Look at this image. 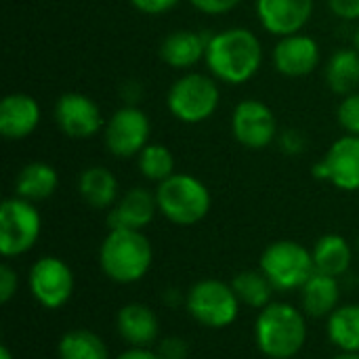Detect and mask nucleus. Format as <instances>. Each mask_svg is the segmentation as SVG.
Segmentation results:
<instances>
[{
  "label": "nucleus",
  "instance_id": "nucleus-24",
  "mask_svg": "<svg viewBox=\"0 0 359 359\" xmlns=\"http://www.w3.org/2000/svg\"><path fill=\"white\" fill-rule=\"evenodd\" d=\"M231 288L240 301V305L248 307V309H265L269 303H273V292L276 288L271 286V282L265 278V273L261 269H244L238 271L231 278Z\"/></svg>",
  "mask_w": 359,
  "mask_h": 359
},
{
  "label": "nucleus",
  "instance_id": "nucleus-12",
  "mask_svg": "<svg viewBox=\"0 0 359 359\" xmlns=\"http://www.w3.org/2000/svg\"><path fill=\"white\" fill-rule=\"evenodd\" d=\"M231 130L233 137L248 149H263L278 137L276 116L259 99L238 103L231 116Z\"/></svg>",
  "mask_w": 359,
  "mask_h": 359
},
{
  "label": "nucleus",
  "instance_id": "nucleus-33",
  "mask_svg": "<svg viewBox=\"0 0 359 359\" xmlns=\"http://www.w3.org/2000/svg\"><path fill=\"white\" fill-rule=\"evenodd\" d=\"M280 147H282L284 154L297 156V154H301V151L305 149V137H303L299 130L288 128V130H284V133L280 135Z\"/></svg>",
  "mask_w": 359,
  "mask_h": 359
},
{
  "label": "nucleus",
  "instance_id": "nucleus-32",
  "mask_svg": "<svg viewBox=\"0 0 359 359\" xmlns=\"http://www.w3.org/2000/svg\"><path fill=\"white\" fill-rule=\"evenodd\" d=\"M191 6H196L198 11L206 13V15H223L229 13L231 8H236L242 0H189Z\"/></svg>",
  "mask_w": 359,
  "mask_h": 359
},
{
  "label": "nucleus",
  "instance_id": "nucleus-40",
  "mask_svg": "<svg viewBox=\"0 0 359 359\" xmlns=\"http://www.w3.org/2000/svg\"><path fill=\"white\" fill-rule=\"evenodd\" d=\"M358 252H359V238H358Z\"/></svg>",
  "mask_w": 359,
  "mask_h": 359
},
{
  "label": "nucleus",
  "instance_id": "nucleus-21",
  "mask_svg": "<svg viewBox=\"0 0 359 359\" xmlns=\"http://www.w3.org/2000/svg\"><path fill=\"white\" fill-rule=\"evenodd\" d=\"M118 179L103 166H90L78 177V194L95 210H109L118 202Z\"/></svg>",
  "mask_w": 359,
  "mask_h": 359
},
{
  "label": "nucleus",
  "instance_id": "nucleus-17",
  "mask_svg": "<svg viewBox=\"0 0 359 359\" xmlns=\"http://www.w3.org/2000/svg\"><path fill=\"white\" fill-rule=\"evenodd\" d=\"M116 330L128 347H149L160 337V320L145 303H128L116 316Z\"/></svg>",
  "mask_w": 359,
  "mask_h": 359
},
{
  "label": "nucleus",
  "instance_id": "nucleus-4",
  "mask_svg": "<svg viewBox=\"0 0 359 359\" xmlns=\"http://www.w3.org/2000/svg\"><path fill=\"white\" fill-rule=\"evenodd\" d=\"M156 200L160 215L181 227H191L204 221L212 204L210 191L200 179L177 172L158 183Z\"/></svg>",
  "mask_w": 359,
  "mask_h": 359
},
{
  "label": "nucleus",
  "instance_id": "nucleus-14",
  "mask_svg": "<svg viewBox=\"0 0 359 359\" xmlns=\"http://www.w3.org/2000/svg\"><path fill=\"white\" fill-rule=\"evenodd\" d=\"M313 13V0H257L261 25L280 38L299 34Z\"/></svg>",
  "mask_w": 359,
  "mask_h": 359
},
{
  "label": "nucleus",
  "instance_id": "nucleus-28",
  "mask_svg": "<svg viewBox=\"0 0 359 359\" xmlns=\"http://www.w3.org/2000/svg\"><path fill=\"white\" fill-rule=\"evenodd\" d=\"M139 170L147 181L162 183L175 175V158L166 145L147 143L145 149L139 154Z\"/></svg>",
  "mask_w": 359,
  "mask_h": 359
},
{
  "label": "nucleus",
  "instance_id": "nucleus-39",
  "mask_svg": "<svg viewBox=\"0 0 359 359\" xmlns=\"http://www.w3.org/2000/svg\"><path fill=\"white\" fill-rule=\"evenodd\" d=\"M355 48H358V53H359V25H358V29H355Z\"/></svg>",
  "mask_w": 359,
  "mask_h": 359
},
{
  "label": "nucleus",
  "instance_id": "nucleus-22",
  "mask_svg": "<svg viewBox=\"0 0 359 359\" xmlns=\"http://www.w3.org/2000/svg\"><path fill=\"white\" fill-rule=\"evenodd\" d=\"M311 255H313L316 271L332 276V278H339V280L351 269V263H353V248L339 233L322 236L313 244Z\"/></svg>",
  "mask_w": 359,
  "mask_h": 359
},
{
  "label": "nucleus",
  "instance_id": "nucleus-2",
  "mask_svg": "<svg viewBox=\"0 0 359 359\" xmlns=\"http://www.w3.org/2000/svg\"><path fill=\"white\" fill-rule=\"evenodd\" d=\"M307 332L303 309L282 301L261 309L255 322V343L267 359L297 358L307 343Z\"/></svg>",
  "mask_w": 359,
  "mask_h": 359
},
{
  "label": "nucleus",
  "instance_id": "nucleus-15",
  "mask_svg": "<svg viewBox=\"0 0 359 359\" xmlns=\"http://www.w3.org/2000/svg\"><path fill=\"white\" fill-rule=\"evenodd\" d=\"M156 212H160L156 191L151 194L145 187H133L124 196H120L118 202L109 208L107 227L143 231L154 221Z\"/></svg>",
  "mask_w": 359,
  "mask_h": 359
},
{
  "label": "nucleus",
  "instance_id": "nucleus-23",
  "mask_svg": "<svg viewBox=\"0 0 359 359\" xmlns=\"http://www.w3.org/2000/svg\"><path fill=\"white\" fill-rule=\"evenodd\" d=\"M59 185L57 170L46 162H29L25 164L15 179V196L27 202L48 200Z\"/></svg>",
  "mask_w": 359,
  "mask_h": 359
},
{
  "label": "nucleus",
  "instance_id": "nucleus-38",
  "mask_svg": "<svg viewBox=\"0 0 359 359\" xmlns=\"http://www.w3.org/2000/svg\"><path fill=\"white\" fill-rule=\"evenodd\" d=\"M0 359H15L13 358V351L8 349V345H2L0 347Z\"/></svg>",
  "mask_w": 359,
  "mask_h": 359
},
{
  "label": "nucleus",
  "instance_id": "nucleus-13",
  "mask_svg": "<svg viewBox=\"0 0 359 359\" xmlns=\"http://www.w3.org/2000/svg\"><path fill=\"white\" fill-rule=\"evenodd\" d=\"M55 120L67 137L90 139L101 128V109L82 93H65L55 105Z\"/></svg>",
  "mask_w": 359,
  "mask_h": 359
},
{
  "label": "nucleus",
  "instance_id": "nucleus-34",
  "mask_svg": "<svg viewBox=\"0 0 359 359\" xmlns=\"http://www.w3.org/2000/svg\"><path fill=\"white\" fill-rule=\"evenodd\" d=\"M133 6L145 15H162L170 8H175L181 0H130Z\"/></svg>",
  "mask_w": 359,
  "mask_h": 359
},
{
  "label": "nucleus",
  "instance_id": "nucleus-19",
  "mask_svg": "<svg viewBox=\"0 0 359 359\" xmlns=\"http://www.w3.org/2000/svg\"><path fill=\"white\" fill-rule=\"evenodd\" d=\"M301 292V309L307 318L328 320L341 305V282L339 278L316 271L299 290Z\"/></svg>",
  "mask_w": 359,
  "mask_h": 359
},
{
  "label": "nucleus",
  "instance_id": "nucleus-11",
  "mask_svg": "<svg viewBox=\"0 0 359 359\" xmlns=\"http://www.w3.org/2000/svg\"><path fill=\"white\" fill-rule=\"evenodd\" d=\"M313 177L332 183L341 191H359V137L345 135L313 166Z\"/></svg>",
  "mask_w": 359,
  "mask_h": 359
},
{
  "label": "nucleus",
  "instance_id": "nucleus-37",
  "mask_svg": "<svg viewBox=\"0 0 359 359\" xmlns=\"http://www.w3.org/2000/svg\"><path fill=\"white\" fill-rule=\"evenodd\" d=\"M330 359H359V353H349V351H341V353H337L334 358Z\"/></svg>",
  "mask_w": 359,
  "mask_h": 359
},
{
  "label": "nucleus",
  "instance_id": "nucleus-31",
  "mask_svg": "<svg viewBox=\"0 0 359 359\" xmlns=\"http://www.w3.org/2000/svg\"><path fill=\"white\" fill-rule=\"evenodd\" d=\"M17 290H19V276H17V271L8 263H2L0 265V303L6 305L8 301H13Z\"/></svg>",
  "mask_w": 359,
  "mask_h": 359
},
{
  "label": "nucleus",
  "instance_id": "nucleus-29",
  "mask_svg": "<svg viewBox=\"0 0 359 359\" xmlns=\"http://www.w3.org/2000/svg\"><path fill=\"white\" fill-rule=\"evenodd\" d=\"M337 116H339L341 126H343L349 135L359 137V93H351V95H347V97L341 101Z\"/></svg>",
  "mask_w": 359,
  "mask_h": 359
},
{
  "label": "nucleus",
  "instance_id": "nucleus-10",
  "mask_svg": "<svg viewBox=\"0 0 359 359\" xmlns=\"http://www.w3.org/2000/svg\"><path fill=\"white\" fill-rule=\"evenodd\" d=\"M149 133V118L137 105H126L109 118L105 126V145L116 158H133L145 149Z\"/></svg>",
  "mask_w": 359,
  "mask_h": 359
},
{
  "label": "nucleus",
  "instance_id": "nucleus-18",
  "mask_svg": "<svg viewBox=\"0 0 359 359\" xmlns=\"http://www.w3.org/2000/svg\"><path fill=\"white\" fill-rule=\"evenodd\" d=\"M40 124V105L34 97L23 93L6 95L0 103V133L11 139L19 141L29 137L36 126Z\"/></svg>",
  "mask_w": 359,
  "mask_h": 359
},
{
  "label": "nucleus",
  "instance_id": "nucleus-6",
  "mask_svg": "<svg viewBox=\"0 0 359 359\" xmlns=\"http://www.w3.org/2000/svg\"><path fill=\"white\" fill-rule=\"evenodd\" d=\"M240 301L229 282L206 278L185 292V309L194 322L210 330L229 328L240 316Z\"/></svg>",
  "mask_w": 359,
  "mask_h": 359
},
{
  "label": "nucleus",
  "instance_id": "nucleus-16",
  "mask_svg": "<svg viewBox=\"0 0 359 359\" xmlns=\"http://www.w3.org/2000/svg\"><path fill=\"white\" fill-rule=\"evenodd\" d=\"M320 63V46L311 36L292 34L284 36L273 48V65L282 76L303 78L309 76Z\"/></svg>",
  "mask_w": 359,
  "mask_h": 359
},
{
  "label": "nucleus",
  "instance_id": "nucleus-9",
  "mask_svg": "<svg viewBox=\"0 0 359 359\" xmlns=\"http://www.w3.org/2000/svg\"><path fill=\"white\" fill-rule=\"evenodd\" d=\"M76 278L72 267L59 257H40L27 273V288L32 299L48 309H61L74 294Z\"/></svg>",
  "mask_w": 359,
  "mask_h": 359
},
{
  "label": "nucleus",
  "instance_id": "nucleus-27",
  "mask_svg": "<svg viewBox=\"0 0 359 359\" xmlns=\"http://www.w3.org/2000/svg\"><path fill=\"white\" fill-rule=\"evenodd\" d=\"M326 82L337 95H351L359 88V53L358 48L337 50L326 65Z\"/></svg>",
  "mask_w": 359,
  "mask_h": 359
},
{
  "label": "nucleus",
  "instance_id": "nucleus-26",
  "mask_svg": "<svg viewBox=\"0 0 359 359\" xmlns=\"http://www.w3.org/2000/svg\"><path fill=\"white\" fill-rule=\"evenodd\" d=\"M57 358L59 359H111L105 341L88 330V328H74L67 330L57 343Z\"/></svg>",
  "mask_w": 359,
  "mask_h": 359
},
{
  "label": "nucleus",
  "instance_id": "nucleus-20",
  "mask_svg": "<svg viewBox=\"0 0 359 359\" xmlns=\"http://www.w3.org/2000/svg\"><path fill=\"white\" fill-rule=\"evenodd\" d=\"M206 44H208V38L200 36L198 32L177 29L162 40L160 57L166 65L175 69H187L206 57Z\"/></svg>",
  "mask_w": 359,
  "mask_h": 359
},
{
  "label": "nucleus",
  "instance_id": "nucleus-3",
  "mask_svg": "<svg viewBox=\"0 0 359 359\" xmlns=\"http://www.w3.org/2000/svg\"><path fill=\"white\" fill-rule=\"evenodd\" d=\"M154 265V246L143 231L109 229L99 248V267L120 286L141 282Z\"/></svg>",
  "mask_w": 359,
  "mask_h": 359
},
{
  "label": "nucleus",
  "instance_id": "nucleus-1",
  "mask_svg": "<svg viewBox=\"0 0 359 359\" xmlns=\"http://www.w3.org/2000/svg\"><path fill=\"white\" fill-rule=\"evenodd\" d=\"M204 59L217 80L225 84H244L259 72L263 48L250 29L229 27L208 38Z\"/></svg>",
  "mask_w": 359,
  "mask_h": 359
},
{
  "label": "nucleus",
  "instance_id": "nucleus-8",
  "mask_svg": "<svg viewBox=\"0 0 359 359\" xmlns=\"http://www.w3.org/2000/svg\"><path fill=\"white\" fill-rule=\"evenodd\" d=\"M42 231V219L34 202L19 196L6 198L0 206V252L4 259L29 252Z\"/></svg>",
  "mask_w": 359,
  "mask_h": 359
},
{
  "label": "nucleus",
  "instance_id": "nucleus-25",
  "mask_svg": "<svg viewBox=\"0 0 359 359\" xmlns=\"http://www.w3.org/2000/svg\"><path fill=\"white\" fill-rule=\"evenodd\" d=\"M326 334L339 351L359 353V303L341 305L326 320Z\"/></svg>",
  "mask_w": 359,
  "mask_h": 359
},
{
  "label": "nucleus",
  "instance_id": "nucleus-36",
  "mask_svg": "<svg viewBox=\"0 0 359 359\" xmlns=\"http://www.w3.org/2000/svg\"><path fill=\"white\" fill-rule=\"evenodd\" d=\"M114 359H160L156 351H151L149 347H128L126 351H122L118 358Z\"/></svg>",
  "mask_w": 359,
  "mask_h": 359
},
{
  "label": "nucleus",
  "instance_id": "nucleus-30",
  "mask_svg": "<svg viewBox=\"0 0 359 359\" xmlns=\"http://www.w3.org/2000/svg\"><path fill=\"white\" fill-rule=\"evenodd\" d=\"M156 353H158L160 359H187V355H189V345L181 337H166V339L160 341Z\"/></svg>",
  "mask_w": 359,
  "mask_h": 359
},
{
  "label": "nucleus",
  "instance_id": "nucleus-7",
  "mask_svg": "<svg viewBox=\"0 0 359 359\" xmlns=\"http://www.w3.org/2000/svg\"><path fill=\"white\" fill-rule=\"evenodd\" d=\"M219 99L221 93L217 82L204 74L194 72L185 74L170 86L166 103L177 120L185 124H198L208 120L217 111Z\"/></svg>",
  "mask_w": 359,
  "mask_h": 359
},
{
  "label": "nucleus",
  "instance_id": "nucleus-35",
  "mask_svg": "<svg viewBox=\"0 0 359 359\" xmlns=\"http://www.w3.org/2000/svg\"><path fill=\"white\" fill-rule=\"evenodd\" d=\"M328 6L345 21H359V0H328Z\"/></svg>",
  "mask_w": 359,
  "mask_h": 359
},
{
  "label": "nucleus",
  "instance_id": "nucleus-5",
  "mask_svg": "<svg viewBox=\"0 0 359 359\" xmlns=\"http://www.w3.org/2000/svg\"><path fill=\"white\" fill-rule=\"evenodd\" d=\"M259 269L271 282L276 292L301 290L316 273L311 250L294 240L271 242L259 259Z\"/></svg>",
  "mask_w": 359,
  "mask_h": 359
}]
</instances>
